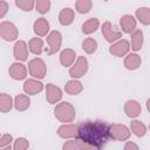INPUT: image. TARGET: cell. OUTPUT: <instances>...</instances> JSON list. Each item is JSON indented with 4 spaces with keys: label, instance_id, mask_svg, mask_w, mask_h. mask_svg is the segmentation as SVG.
Masks as SVG:
<instances>
[{
    "label": "cell",
    "instance_id": "cell-1",
    "mask_svg": "<svg viewBox=\"0 0 150 150\" xmlns=\"http://www.w3.org/2000/svg\"><path fill=\"white\" fill-rule=\"evenodd\" d=\"M76 138L89 144L91 148L102 149L110 137V125L104 121H84L77 125Z\"/></svg>",
    "mask_w": 150,
    "mask_h": 150
},
{
    "label": "cell",
    "instance_id": "cell-2",
    "mask_svg": "<svg viewBox=\"0 0 150 150\" xmlns=\"http://www.w3.org/2000/svg\"><path fill=\"white\" fill-rule=\"evenodd\" d=\"M54 114L60 122H73L76 116L75 108L68 102L59 103L54 109Z\"/></svg>",
    "mask_w": 150,
    "mask_h": 150
},
{
    "label": "cell",
    "instance_id": "cell-3",
    "mask_svg": "<svg viewBox=\"0 0 150 150\" xmlns=\"http://www.w3.org/2000/svg\"><path fill=\"white\" fill-rule=\"evenodd\" d=\"M28 71L35 79H43L46 76V63L42 59H33L28 62Z\"/></svg>",
    "mask_w": 150,
    "mask_h": 150
},
{
    "label": "cell",
    "instance_id": "cell-4",
    "mask_svg": "<svg viewBox=\"0 0 150 150\" xmlns=\"http://www.w3.org/2000/svg\"><path fill=\"white\" fill-rule=\"evenodd\" d=\"M88 70V60L84 56H79L75 61V63L69 69V75L73 79L82 77Z\"/></svg>",
    "mask_w": 150,
    "mask_h": 150
},
{
    "label": "cell",
    "instance_id": "cell-5",
    "mask_svg": "<svg viewBox=\"0 0 150 150\" xmlns=\"http://www.w3.org/2000/svg\"><path fill=\"white\" fill-rule=\"evenodd\" d=\"M47 43L49 45V49H47V54L48 55H53L56 54L60 48H61V43H62V35L59 30H53L48 34L47 36Z\"/></svg>",
    "mask_w": 150,
    "mask_h": 150
},
{
    "label": "cell",
    "instance_id": "cell-6",
    "mask_svg": "<svg viewBox=\"0 0 150 150\" xmlns=\"http://www.w3.org/2000/svg\"><path fill=\"white\" fill-rule=\"evenodd\" d=\"M0 34L1 38L6 41H14L18 38V28L14 23L9 21H4L0 23Z\"/></svg>",
    "mask_w": 150,
    "mask_h": 150
},
{
    "label": "cell",
    "instance_id": "cell-7",
    "mask_svg": "<svg viewBox=\"0 0 150 150\" xmlns=\"http://www.w3.org/2000/svg\"><path fill=\"white\" fill-rule=\"evenodd\" d=\"M110 137L115 141H127L130 137V130L124 124L110 125Z\"/></svg>",
    "mask_w": 150,
    "mask_h": 150
},
{
    "label": "cell",
    "instance_id": "cell-8",
    "mask_svg": "<svg viewBox=\"0 0 150 150\" xmlns=\"http://www.w3.org/2000/svg\"><path fill=\"white\" fill-rule=\"evenodd\" d=\"M130 43L128 42V40H118L117 42H115L114 45H111L109 47V53L117 56V57H122L124 55H127L130 50Z\"/></svg>",
    "mask_w": 150,
    "mask_h": 150
},
{
    "label": "cell",
    "instance_id": "cell-9",
    "mask_svg": "<svg viewBox=\"0 0 150 150\" xmlns=\"http://www.w3.org/2000/svg\"><path fill=\"white\" fill-rule=\"evenodd\" d=\"M46 98L49 104H55L62 98V91L59 87L48 83L46 86Z\"/></svg>",
    "mask_w": 150,
    "mask_h": 150
},
{
    "label": "cell",
    "instance_id": "cell-10",
    "mask_svg": "<svg viewBox=\"0 0 150 150\" xmlns=\"http://www.w3.org/2000/svg\"><path fill=\"white\" fill-rule=\"evenodd\" d=\"M102 35L110 43H112V42L117 41L120 38H122V33L121 32L112 30V27H111V22L110 21H105L102 25Z\"/></svg>",
    "mask_w": 150,
    "mask_h": 150
},
{
    "label": "cell",
    "instance_id": "cell-11",
    "mask_svg": "<svg viewBox=\"0 0 150 150\" xmlns=\"http://www.w3.org/2000/svg\"><path fill=\"white\" fill-rule=\"evenodd\" d=\"M8 73H9V76L14 80H23L26 76H27V69L25 67V64L22 63H19V62H15L13 64H11L9 69H8Z\"/></svg>",
    "mask_w": 150,
    "mask_h": 150
},
{
    "label": "cell",
    "instance_id": "cell-12",
    "mask_svg": "<svg viewBox=\"0 0 150 150\" xmlns=\"http://www.w3.org/2000/svg\"><path fill=\"white\" fill-rule=\"evenodd\" d=\"M13 55H14V57L18 61H26L27 57H28V47H27V43L25 41H22V40L18 41L14 45Z\"/></svg>",
    "mask_w": 150,
    "mask_h": 150
},
{
    "label": "cell",
    "instance_id": "cell-13",
    "mask_svg": "<svg viewBox=\"0 0 150 150\" xmlns=\"http://www.w3.org/2000/svg\"><path fill=\"white\" fill-rule=\"evenodd\" d=\"M42 89H43V84L40 81L35 80V79L26 80L25 83H23V90L28 95H36Z\"/></svg>",
    "mask_w": 150,
    "mask_h": 150
},
{
    "label": "cell",
    "instance_id": "cell-14",
    "mask_svg": "<svg viewBox=\"0 0 150 150\" xmlns=\"http://www.w3.org/2000/svg\"><path fill=\"white\" fill-rule=\"evenodd\" d=\"M120 26L124 33H132L136 29V20L132 15L125 14L120 19Z\"/></svg>",
    "mask_w": 150,
    "mask_h": 150
},
{
    "label": "cell",
    "instance_id": "cell-15",
    "mask_svg": "<svg viewBox=\"0 0 150 150\" xmlns=\"http://www.w3.org/2000/svg\"><path fill=\"white\" fill-rule=\"evenodd\" d=\"M142 111V108H141V104L135 101V100H129L125 102L124 104V112L127 114V116L129 117H137Z\"/></svg>",
    "mask_w": 150,
    "mask_h": 150
},
{
    "label": "cell",
    "instance_id": "cell-16",
    "mask_svg": "<svg viewBox=\"0 0 150 150\" xmlns=\"http://www.w3.org/2000/svg\"><path fill=\"white\" fill-rule=\"evenodd\" d=\"M57 135L62 138H71L77 135V127L75 124H63L57 129Z\"/></svg>",
    "mask_w": 150,
    "mask_h": 150
},
{
    "label": "cell",
    "instance_id": "cell-17",
    "mask_svg": "<svg viewBox=\"0 0 150 150\" xmlns=\"http://www.w3.org/2000/svg\"><path fill=\"white\" fill-rule=\"evenodd\" d=\"M34 33L38 36H45L49 32V22L45 18H40L34 22Z\"/></svg>",
    "mask_w": 150,
    "mask_h": 150
},
{
    "label": "cell",
    "instance_id": "cell-18",
    "mask_svg": "<svg viewBox=\"0 0 150 150\" xmlns=\"http://www.w3.org/2000/svg\"><path fill=\"white\" fill-rule=\"evenodd\" d=\"M75 52L70 48H67V49H63L60 54V62L63 67H70L73 66V62L75 61Z\"/></svg>",
    "mask_w": 150,
    "mask_h": 150
},
{
    "label": "cell",
    "instance_id": "cell-19",
    "mask_svg": "<svg viewBox=\"0 0 150 150\" xmlns=\"http://www.w3.org/2000/svg\"><path fill=\"white\" fill-rule=\"evenodd\" d=\"M141 62H142L141 56L137 55V54L131 53L128 56H125V59H124V67L127 69H129V70H136L137 68H139Z\"/></svg>",
    "mask_w": 150,
    "mask_h": 150
},
{
    "label": "cell",
    "instance_id": "cell-20",
    "mask_svg": "<svg viewBox=\"0 0 150 150\" xmlns=\"http://www.w3.org/2000/svg\"><path fill=\"white\" fill-rule=\"evenodd\" d=\"M30 105V100L27 95L23 94H19L15 96L14 98V107L18 111H23L26 109H28Z\"/></svg>",
    "mask_w": 150,
    "mask_h": 150
},
{
    "label": "cell",
    "instance_id": "cell-21",
    "mask_svg": "<svg viewBox=\"0 0 150 150\" xmlns=\"http://www.w3.org/2000/svg\"><path fill=\"white\" fill-rule=\"evenodd\" d=\"M143 45V32L141 29H135L131 33V49L137 52Z\"/></svg>",
    "mask_w": 150,
    "mask_h": 150
},
{
    "label": "cell",
    "instance_id": "cell-22",
    "mask_svg": "<svg viewBox=\"0 0 150 150\" xmlns=\"http://www.w3.org/2000/svg\"><path fill=\"white\" fill-rule=\"evenodd\" d=\"M74 20V11L71 8H63L59 14V21L62 26H68Z\"/></svg>",
    "mask_w": 150,
    "mask_h": 150
},
{
    "label": "cell",
    "instance_id": "cell-23",
    "mask_svg": "<svg viewBox=\"0 0 150 150\" xmlns=\"http://www.w3.org/2000/svg\"><path fill=\"white\" fill-rule=\"evenodd\" d=\"M82 89H83L82 83L80 81H76V80H70L64 86V90L69 95H77L82 91Z\"/></svg>",
    "mask_w": 150,
    "mask_h": 150
},
{
    "label": "cell",
    "instance_id": "cell-24",
    "mask_svg": "<svg viewBox=\"0 0 150 150\" xmlns=\"http://www.w3.org/2000/svg\"><path fill=\"white\" fill-rule=\"evenodd\" d=\"M28 48L33 54L40 55L43 50V41L40 38H32L28 42Z\"/></svg>",
    "mask_w": 150,
    "mask_h": 150
},
{
    "label": "cell",
    "instance_id": "cell-25",
    "mask_svg": "<svg viewBox=\"0 0 150 150\" xmlns=\"http://www.w3.org/2000/svg\"><path fill=\"white\" fill-rule=\"evenodd\" d=\"M100 26V21L96 18H90L89 20H87L83 25H82V32L84 34H91L94 32H96V29Z\"/></svg>",
    "mask_w": 150,
    "mask_h": 150
},
{
    "label": "cell",
    "instance_id": "cell-26",
    "mask_svg": "<svg viewBox=\"0 0 150 150\" xmlns=\"http://www.w3.org/2000/svg\"><path fill=\"white\" fill-rule=\"evenodd\" d=\"M136 18L138 21L143 25H150V8L148 7H141L136 11Z\"/></svg>",
    "mask_w": 150,
    "mask_h": 150
},
{
    "label": "cell",
    "instance_id": "cell-27",
    "mask_svg": "<svg viewBox=\"0 0 150 150\" xmlns=\"http://www.w3.org/2000/svg\"><path fill=\"white\" fill-rule=\"evenodd\" d=\"M130 130H131L132 134L136 135L137 137H142V136H144L145 132H146L145 125H144L141 121H137V120L131 121V123H130Z\"/></svg>",
    "mask_w": 150,
    "mask_h": 150
},
{
    "label": "cell",
    "instance_id": "cell-28",
    "mask_svg": "<svg viewBox=\"0 0 150 150\" xmlns=\"http://www.w3.org/2000/svg\"><path fill=\"white\" fill-rule=\"evenodd\" d=\"M13 107V101L12 97L5 93L0 95V110L1 112H8Z\"/></svg>",
    "mask_w": 150,
    "mask_h": 150
},
{
    "label": "cell",
    "instance_id": "cell-29",
    "mask_svg": "<svg viewBox=\"0 0 150 150\" xmlns=\"http://www.w3.org/2000/svg\"><path fill=\"white\" fill-rule=\"evenodd\" d=\"M63 149L66 150V149H93L89 144H87V143H84V142H82L81 139H71V141H68L67 143H64L63 144Z\"/></svg>",
    "mask_w": 150,
    "mask_h": 150
},
{
    "label": "cell",
    "instance_id": "cell-30",
    "mask_svg": "<svg viewBox=\"0 0 150 150\" xmlns=\"http://www.w3.org/2000/svg\"><path fill=\"white\" fill-rule=\"evenodd\" d=\"M91 6H93L91 0H77L75 4L76 11L80 14H87L91 9Z\"/></svg>",
    "mask_w": 150,
    "mask_h": 150
},
{
    "label": "cell",
    "instance_id": "cell-31",
    "mask_svg": "<svg viewBox=\"0 0 150 150\" xmlns=\"http://www.w3.org/2000/svg\"><path fill=\"white\" fill-rule=\"evenodd\" d=\"M82 48L86 53L88 54H93L96 52L97 49V41L94 40L93 38H87L83 42H82Z\"/></svg>",
    "mask_w": 150,
    "mask_h": 150
},
{
    "label": "cell",
    "instance_id": "cell-32",
    "mask_svg": "<svg viewBox=\"0 0 150 150\" xmlns=\"http://www.w3.org/2000/svg\"><path fill=\"white\" fill-rule=\"evenodd\" d=\"M35 7L40 14H46L50 9V1L49 0H35Z\"/></svg>",
    "mask_w": 150,
    "mask_h": 150
},
{
    "label": "cell",
    "instance_id": "cell-33",
    "mask_svg": "<svg viewBox=\"0 0 150 150\" xmlns=\"http://www.w3.org/2000/svg\"><path fill=\"white\" fill-rule=\"evenodd\" d=\"M35 0H15V5L25 12H29L34 7Z\"/></svg>",
    "mask_w": 150,
    "mask_h": 150
},
{
    "label": "cell",
    "instance_id": "cell-34",
    "mask_svg": "<svg viewBox=\"0 0 150 150\" xmlns=\"http://www.w3.org/2000/svg\"><path fill=\"white\" fill-rule=\"evenodd\" d=\"M13 141V137H12V135H9V134H5V135H2L1 136V138H0V149L1 150H6V149H12V146H11V142Z\"/></svg>",
    "mask_w": 150,
    "mask_h": 150
},
{
    "label": "cell",
    "instance_id": "cell-35",
    "mask_svg": "<svg viewBox=\"0 0 150 150\" xmlns=\"http://www.w3.org/2000/svg\"><path fill=\"white\" fill-rule=\"evenodd\" d=\"M28 146H29L28 141H27L26 138H23V137H20V138H18V139H15L14 145H13V149H14V150H25V149H27Z\"/></svg>",
    "mask_w": 150,
    "mask_h": 150
},
{
    "label": "cell",
    "instance_id": "cell-36",
    "mask_svg": "<svg viewBox=\"0 0 150 150\" xmlns=\"http://www.w3.org/2000/svg\"><path fill=\"white\" fill-rule=\"evenodd\" d=\"M7 9H8V5L5 1H1L0 2V18L5 16V14L7 13Z\"/></svg>",
    "mask_w": 150,
    "mask_h": 150
},
{
    "label": "cell",
    "instance_id": "cell-37",
    "mask_svg": "<svg viewBox=\"0 0 150 150\" xmlns=\"http://www.w3.org/2000/svg\"><path fill=\"white\" fill-rule=\"evenodd\" d=\"M124 149H125V150H128V149H135V150H137V149H138V145H137V144H135V143L128 142V143L124 145Z\"/></svg>",
    "mask_w": 150,
    "mask_h": 150
},
{
    "label": "cell",
    "instance_id": "cell-38",
    "mask_svg": "<svg viewBox=\"0 0 150 150\" xmlns=\"http://www.w3.org/2000/svg\"><path fill=\"white\" fill-rule=\"evenodd\" d=\"M146 108H148V110L150 111V98L146 101Z\"/></svg>",
    "mask_w": 150,
    "mask_h": 150
},
{
    "label": "cell",
    "instance_id": "cell-39",
    "mask_svg": "<svg viewBox=\"0 0 150 150\" xmlns=\"http://www.w3.org/2000/svg\"><path fill=\"white\" fill-rule=\"evenodd\" d=\"M149 128H150V124H149Z\"/></svg>",
    "mask_w": 150,
    "mask_h": 150
},
{
    "label": "cell",
    "instance_id": "cell-40",
    "mask_svg": "<svg viewBox=\"0 0 150 150\" xmlns=\"http://www.w3.org/2000/svg\"><path fill=\"white\" fill-rule=\"evenodd\" d=\"M104 1H108V0H104Z\"/></svg>",
    "mask_w": 150,
    "mask_h": 150
}]
</instances>
